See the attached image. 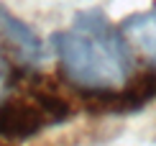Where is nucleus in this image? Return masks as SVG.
Returning a JSON list of instances; mask_svg holds the SVG:
<instances>
[{
	"label": "nucleus",
	"mask_w": 156,
	"mask_h": 146,
	"mask_svg": "<svg viewBox=\"0 0 156 146\" xmlns=\"http://www.w3.org/2000/svg\"><path fill=\"white\" fill-rule=\"evenodd\" d=\"M0 41H3V46L13 57L26 62V64H38L41 62L44 46L38 41V36L21 21V18L13 16L3 3H0Z\"/></svg>",
	"instance_id": "2"
},
{
	"label": "nucleus",
	"mask_w": 156,
	"mask_h": 146,
	"mask_svg": "<svg viewBox=\"0 0 156 146\" xmlns=\"http://www.w3.org/2000/svg\"><path fill=\"white\" fill-rule=\"evenodd\" d=\"M120 34L126 36V41L136 44L148 59L156 62V10L128 18L120 26Z\"/></svg>",
	"instance_id": "3"
},
{
	"label": "nucleus",
	"mask_w": 156,
	"mask_h": 146,
	"mask_svg": "<svg viewBox=\"0 0 156 146\" xmlns=\"http://www.w3.org/2000/svg\"><path fill=\"white\" fill-rule=\"evenodd\" d=\"M51 41L67 77L84 90L110 92L131 75L133 59L126 36L100 10L77 13L74 23Z\"/></svg>",
	"instance_id": "1"
}]
</instances>
